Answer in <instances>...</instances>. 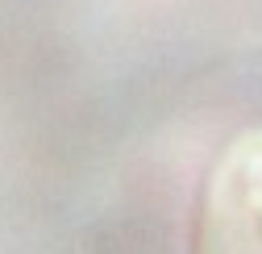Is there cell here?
Instances as JSON below:
<instances>
[{"instance_id":"6da1fadb","label":"cell","mask_w":262,"mask_h":254,"mask_svg":"<svg viewBox=\"0 0 262 254\" xmlns=\"http://www.w3.org/2000/svg\"><path fill=\"white\" fill-rule=\"evenodd\" d=\"M187 254H262V125L233 134L204 167Z\"/></svg>"}]
</instances>
